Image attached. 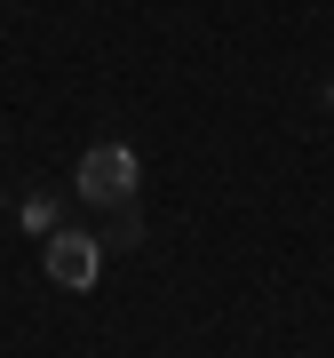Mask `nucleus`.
Here are the masks:
<instances>
[{"mask_svg":"<svg viewBox=\"0 0 334 358\" xmlns=\"http://www.w3.org/2000/svg\"><path fill=\"white\" fill-rule=\"evenodd\" d=\"M80 199H96V207H128L136 199V152L128 143H96V152H80Z\"/></svg>","mask_w":334,"mask_h":358,"instance_id":"1","label":"nucleus"},{"mask_svg":"<svg viewBox=\"0 0 334 358\" xmlns=\"http://www.w3.org/2000/svg\"><path fill=\"white\" fill-rule=\"evenodd\" d=\"M48 279L88 294L103 279V239H88V231H48Z\"/></svg>","mask_w":334,"mask_h":358,"instance_id":"2","label":"nucleus"},{"mask_svg":"<svg viewBox=\"0 0 334 358\" xmlns=\"http://www.w3.org/2000/svg\"><path fill=\"white\" fill-rule=\"evenodd\" d=\"M24 223H32V231H64V223H56V199H32V207H24Z\"/></svg>","mask_w":334,"mask_h":358,"instance_id":"3","label":"nucleus"},{"mask_svg":"<svg viewBox=\"0 0 334 358\" xmlns=\"http://www.w3.org/2000/svg\"><path fill=\"white\" fill-rule=\"evenodd\" d=\"M326 103H334V88H326Z\"/></svg>","mask_w":334,"mask_h":358,"instance_id":"4","label":"nucleus"}]
</instances>
